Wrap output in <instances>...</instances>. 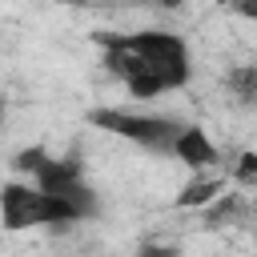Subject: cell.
Wrapping results in <instances>:
<instances>
[{
    "label": "cell",
    "instance_id": "10",
    "mask_svg": "<svg viewBox=\"0 0 257 257\" xmlns=\"http://www.w3.org/2000/svg\"><path fill=\"white\" fill-rule=\"evenodd\" d=\"M161 8H181V0H157Z\"/></svg>",
    "mask_w": 257,
    "mask_h": 257
},
{
    "label": "cell",
    "instance_id": "2",
    "mask_svg": "<svg viewBox=\"0 0 257 257\" xmlns=\"http://www.w3.org/2000/svg\"><path fill=\"white\" fill-rule=\"evenodd\" d=\"M12 165H16V173H24L28 181H36L40 189L64 197L80 213V221L84 217H96L100 205H96V193L84 185V173H80V161L76 157H52L44 149H20Z\"/></svg>",
    "mask_w": 257,
    "mask_h": 257
},
{
    "label": "cell",
    "instance_id": "9",
    "mask_svg": "<svg viewBox=\"0 0 257 257\" xmlns=\"http://www.w3.org/2000/svg\"><path fill=\"white\" fill-rule=\"evenodd\" d=\"M229 8L241 12V16H249V20H257V0H229Z\"/></svg>",
    "mask_w": 257,
    "mask_h": 257
},
{
    "label": "cell",
    "instance_id": "8",
    "mask_svg": "<svg viewBox=\"0 0 257 257\" xmlns=\"http://www.w3.org/2000/svg\"><path fill=\"white\" fill-rule=\"evenodd\" d=\"M237 181H241V185H253V181H257V153H245V157H241Z\"/></svg>",
    "mask_w": 257,
    "mask_h": 257
},
{
    "label": "cell",
    "instance_id": "7",
    "mask_svg": "<svg viewBox=\"0 0 257 257\" xmlns=\"http://www.w3.org/2000/svg\"><path fill=\"white\" fill-rule=\"evenodd\" d=\"M217 193H221V181H213V177H197V181H189V185L181 189L177 205H181V209H189V205H209Z\"/></svg>",
    "mask_w": 257,
    "mask_h": 257
},
{
    "label": "cell",
    "instance_id": "4",
    "mask_svg": "<svg viewBox=\"0 0 257 257\" xmlns=\"http://www.w3.org/2000/svg\"><path fill=\"white\" fill-rule=\"evenodd\" d=\"M88 120L112 137H124L141 149H153V153H169L173 149V137L181 133V120L173 116H153V112H128V108H96L88 112Z\"/></svg>",
    "mask_w": 257,
    "mask_h": 257
},
{
    "label": "cell",
    "instance_id": "1",
    "mask_svg": "<svg viewBox=\"0 0 257 257\" xmlns=\"http://www.w3.org/2000/svg\"><path fill=\"white\" fill-rule=\"evenodd\" d=\"M100 60L108 76H116L133 96L153 100L173 88H181L193 72L189 44L177 32L145 28V32H100Z\"/></svg>",
    "mask_w": 257,
    "mask_h": 257
},
{
    "label": "cell",
    "instance_id": "11",
    "mask_svg": "<svg viewBox=\"0 0 257 257\" xmlns=\"http://www.w3.org/2000/svg\"><path fill=\"white\" fill-rule=\"evenodd\" d=\"M0 116H4V100H0Z\"/></svg>",
    "mask_w": 257,
    "mask_h": 257
},
{
    "label": "cell",
    "instance_id": "6",
    "mask_svg": "<svg viewBox=\"0 0 257 257\" xmlns=\"http://www.w3.org/2000/svg\"><path fill=\"white\" fill-rule=\"evenodd\" d=\"M225 88L233 92L237 104H249L257 108V64H237L225 72Z\"/></svg>",
    "mask_w": 257,
    "mask_h": 257
},
{
    "label": "cell",
    "instance_id": "5",
    "mask_svg": "<svg viewBox=\"0 0 257 257\" xmlns=\"http://www.w3.org/2000/svg\"><path fill=\"white\" fill-rule=\"evenodd\" d=\"M177 161H185L189 169H209L217 161V149L209 141V133L201 124H181V133L173 137V149H169Z\"/></svg>",
    "mask_w": 257,
    "mask_h": 257
},
{
    "label": "cell",
    "instance_id": "3",
    "mask_svg": "<svg viewBox=\"0 0 257 257\" xmlns=\"http://www.w3.org/2000/svg\"><path fill=\"white\" fill-rule=\"evenodd\" d=\"M0 221L8 229H36V225H72L80 221V213L64 197L40 189L36 181H8L0 189Z\"/></svg>",
    "mask_w": 257,
    "mask_h": 257
}]
</instances>
